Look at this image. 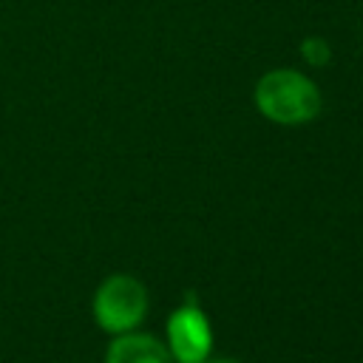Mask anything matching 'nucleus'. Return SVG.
I'll return each instance as SVG.
<instances>
[{
  "label": "nucleus",
  "mask_w": 363,
  "mask_h": 363,
  "mask_svg": "<svg viewBox=\"0 0 363 363\" xmlns=\"http://www.w3.org/2000/svg\"><path fill=\"white\" fill-rule=\"evenodd\" d=\"M201 363H233V360H207V357H204Z\"/></svg>",
  "instance_id": "6"
},
{
  "label": "nucleus",
  "mask_w": 363,
  "mask_h": 363,
  "mask_svg": "<svg viewBox=\"0 0 363 363\" xmlns=\"http://www.w3.org/2000/svg\"><path fill=\"white\" fill-rule=\"evenodd\" d=\"M147 312V292L130 275H111L94 295V318L105 332H130Z\"/></svg>",
  "instance_id": "2"
},
{
  "label": "nucleus",
  "mask_w": 363,
  "mask_h": 363,
  "mask_svg": "<svg viewBox=\"0 0 363 363\" xmlns=\"http://www.w3.org/2000/svg\"><path fill=\"white\" fill-rule=\"evenodd\" d=\"M105 363H176L167 346L150 335H125L108 346Z\"/></svg>",
  "instance_id": "4"
},
{
  "label": "nucleus",
  "mask_w": 363,
  "mask_h": 363,
  "mask_svg": "<svg viewBox=\"0 0 363 363\" xmlns=\"http://www.w3.org/2000/svg\"><path fill=\"white\" fill-rule=\"evenodd\" d=\"M301 54H303V60H306L309 65H326L329 57H332L329 43H326L323 37H306V40L301 43Z\"/></svg>",
  "instance_id": "5"
},
{
  "label": "nucleus",
  "mask_w": 363,
  "mask_h": 363,
  "mask_svg": "<svg viewBox=\"0 0 363 363\" xmlns=\"http://www.w3.org/2000/svg\"><path fill=\"white\" fill-rule=\"evenodd\" d=\"M167 340H170V354L179 363H201L210 354V323L207 315L199 309L196 295L187 292L184 306H179L170 320H167Z\"/></svg>",
  "instance_id": "3"
},
{
  "label": "nucleus",
  "mask_w": 363,
  "mask_h": 363,
  "mask_svg": "<svg viewBox=\"0 0 363 363\" xmlns=\"http://www.w3.org/2000/svg\"><path fill=\"white\" fill-rule=\"evenodd\" d=\"M255 105L269 122L303 125L318 116L320 91L306 74L292 68H275L255 82Z\"/></svg>",
  "instance_id": "1"
}]
</instances>
